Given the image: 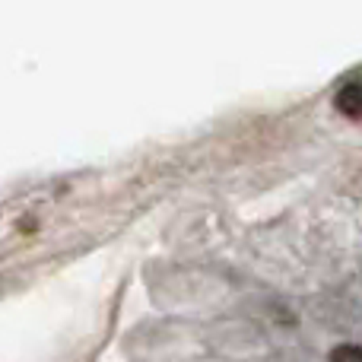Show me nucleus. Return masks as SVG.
Wrapping results in <instances>:
<instances>
[{
	"instance_id": "nucleus-1",
	"label": "nucleus",
	"mask_w": 362,
	"mask_h": 362,
	"mask_svg": "<svg viewBox=\"0 0 362 362\" xmlns=\"http://www.w3.org/2000/svg\"><path fill=\"white\" fill-rule=\"evenodd\" d=\"M334 102L346 118H362V83H346Z\"/></svg>"
},
{
	"instance_id": "nucleus-2",
	"label": "nucleus",
	"mask_w": 362,
	"mask_h": 362,
	"mask_svg": "<svg viewBox=\"0 0 362 362\" xmlns=\"http://www.w3.org/2000/svg\"><path fill=\"white\" fill-rule=\"evenodd\" d=\"M334 362H362V350L359 346H337V350L331 353Z\"/></svg>"
}]
</instances>
